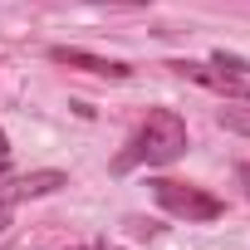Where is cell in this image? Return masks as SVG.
I'll list each match as a JSON object with an SVG mask.
<instances>
[{
	"label": "cell",
	"instance_id": "5b68a950",
	"mask_svg": "<svg viewBox=\"0 0 250 250\" xmlns=\"http://www.w3.org/2000/svg\"><path fill=\"white\" fill-rule=\"evenodd\" d=\"M49 59L64 64V69H83V74H93V79H128V74H133L123 59H98V54H83V49H69V44H54Z\"/></svg>",
	"mask_w": 250,
	"mask_h": 250
},
{
	"label": "cell",
	"instance_id": "8992f818",
	"mask_svg": "<svg viewBox=\"0 0 250 250\" xmlns=\"http://www.w3.org/2000/svg\"><path fill=\"white\" fill-rule=\"evenodd\" d=\"M216 123H221V128L226 133H240V138H250V108H216Z\"/></svg>",
	"mask_w": 250,
	"mask_h": 250
},
{
	"label": "cell",
	"instance_id": "6da1fadb",
	"mask_svg": "<svg viewBox=\"0 0 250 250\" xmlns=\"http://www.w3.org/2000/svg\"><path fill=\"white\" fill-rule=\"evenodd\" d=\"M187 152V123L172 113V108H152L143 118V128L128 138V147H123L113 157V172H133V167H167Z\"/></svg>",
	"mask_w": 250,
	"mask_h": 250
},
{
	"label": "cell",
	"instance_id": "9c48e42d",
	"mask_svg": "<svg viewBox=\"0 0 250 250\" xmlns=\"http://www.w3.org/2000/svg\"><path fill=\"white\" fill-rule=\"evenodd\" d=\"M240 187H245V196H250V162H240Z\"/></svg>",
	"mask_w": 250,
	"mask_h": 250
},
{
	"label": "cell",
	"instance_id": "3957f363",
	"mask_svg": "<svg viewBox=\"0 0 250 250\" xmlns=\"http://www.w3.org/2000/svg\"><path fill=\"white\" fill-rule=\"evenodd\" d=\"M167 69H172V74H182V79H191V83H201V88H216V93H230V98H250V83H245V79H230V74H221L216 64L172 59Z\"/></svg>",
	"mask_w": 250,
	"mask_h": 250
},
{
	"label": "cell",
	"instance_id": "7a4b0ae2",
	"mask_svg": "<svg viewBox=\"0 0 250 250\" xmlns=\"http://www.w3.org/2000/svg\"><path fill=\"white\" fill-rule=\"evenodd\" d=\"M147 187H152V201H157L162 211L182 216V221H216V216L226 211V201H221V196H211V191H201V187H191V182L152 177Z\"/></svg>",
	"mask_w": 250,
	"mask_h": 250
},
{
	"label": "cell",
	"instance_id": "30bf717a",
	"mask_svg": "<svg viewBox=\"0 0 250 250\" xmlns=\"http://www.w3.org/2000/svg\"><path fill=\"white\" fill-rule=\"evenodd\" d=\"M5 152H10V138H5V133H0V162H5Z\"/></svg>",
	"mask_w": 250,
	"mask_h": 250
},
{
	"label": "cell",
	"instance_id": "8fae6325",
	"mask_svg": "<svg viewBox=\"0 0 250 250\" xmlns=\"http://www.w3.org/2000/svg\"><path fill=\"white\" fill-rule=\"evenodd\" d=\"M74 250H98V245H74Z\"/></svg>",
	"mask_w": 250,
	"mask_h": 250
},
{
	"label": "cell",
	"instance_id": "ba28073f",
	"mask_svg": "<svg viewBox=\"0 0 250 250\" xmlns=\"http://www.w3.org/2000/svg\"><path fill=\"white\" fill-rule=\"evenodd\" d=\"M88 5H123V10H143V5H152V0H88Z\"/></svg>",
	"mask_w": 250,
	"mask_h": 250
},
{
	"label": "cell",
	"instance_id": "52a82bcc",
	"mask_svg": "<svg viewBox=\"0 0 250 250\" xmlns=\"http://www.w3.org/2000/svg\"><path fill=\"white\" fill-rule=\"evenodd\" d=\"M211 64H216L221 74H230V79H245V74H250V64H245L240 54H226V49H216V54H211Z\"/></svg>",
	"mask_w": 250,
	"mask_h": 250
},
{
	"label": "cell",
	"instance_id": "277c9868",
	"mask_svg": "<svg viewBox=\"0 0 250 250\" xmlns=\"http://www.w3.org/2000/svg\"><path fill=\"white\" fill-rule=\"evenodd\" d=\"M64 182H69L64 172H30V177L10 182L5 191H0V230H5V216H10V206H15V201H30V196H49V191H59Z\"/></svg>",
	"mask_w": 250,
	"mask_h": 250
}]
</instances>
